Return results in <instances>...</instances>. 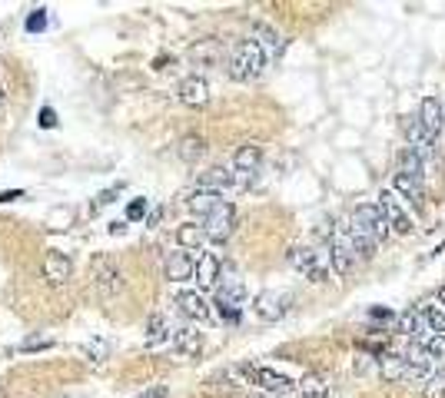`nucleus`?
Returning <instances> with one entry per match:
<instances>
[{
	"mask_svg": "<svg viewBox=\"0 0 445 398\" xmlns=\"http://www.w3.org/2000/svg\"><path fill=\"white\" fill-rule=\"evenodd\" d=\"M266 60H270V54H266L253 37H246V40H239L236 47H233V57H229V76L239 80V83L256 80V76L266 70Z\"/></svg>",
	"mask_w": 445,
	"mask_h": 398,
	"instance_id": "obj_1",
	"label": "nucleus"
},
{
	"mask_svg": "<svg viewBox=\"0 0 445 398\" xmlns=\"http://www.w3.org/2000/svg\"><path fill=\"white\" fill-rule=\"evenodd\" d=\"M90 282H93V289H97V295L103 302L117 299L120 292H123V272H120V262L100 252V256L90 262Z\"/></svg>",
	"mask_w": 445,
	"mask_h": 398,
	"instance_id": "obj_2",
	"label": "nucleus"
},
{
	"mask_svg": "<svg viewBox=\"0 0 445 398\" xmlns=\"http://www.w3.org/2000/svg\"><path fill=\"white\" fill-rule=\"evenodd\" d=\"M289 266H293L303 279L309 282H329V259H323V252H316L309 246H293L289 249Z\"/></svg>",
	"mask_w": 445,
	"mask_h": 398,
	"instance_id": "obj_3",
	"label": "nucleus"
},
{
	"mask_svg": "<svg viewBox=\"0 0 445 398\" xmlns=\"http://www.w3.org/2000/svg\"><path fill=\"white\" fill-rule=\"evenodd\" d=\"M243 302H246V286L239 279H229L219 286L216 292V312L223 322H233L236 325L243 319Z\"/></svg>",
	"mask_w": 445,
	"mask_h": 398,
	"instance_id": "obj_4",
	"label": "nucleus"
},
{
	"mask_svg": "<svg viewBox=\"0 0 445 398\" xmlns=\"http://www.w3.org/2000/svg\"><path fill=\"white\" fill-rule=\"evenodd\" d=\"M352 223H356L362 233H369L376 242H386L392 233V226L386 223V216H382V209L376 203H359L356 209H352Z\"/></svg>",
	"mask_w": 445,
	"mask_h": 398,
	"instance_id": "obj_5",
	"label": "nucleus"
},
{
	"mask_svg": "<svg viewBox=\"0 0 445 398\" xmlns=\"http://www.w3.org/2000/svg\"><path fill=\"white\" fill-rule=\"evenodd\" d=\"M376 206L382 209V216H386V223L392 226L395 236H409V233H412V219H409V213L402 209L399 196L392 193V189H382L379 199H376Z\"/></svg>",
	"mask_w": 445,
	"mask_h": 398,
	"instance_id": "obj_6",
	"label": "nucleus"
},
{
	"mask_svg": "<svg viewBox=\"0 0 445 398\" xmlns=\"http://www.w3.org/2000/svg\"><path fill=\"white\" fill-rule=\"evenodd\" d=\"M326 259H329V269L336 272L339 279H346V276H352L356 272V262L359 256L352 252V246H349L342 236H333L326 246Z\"/></svg>",
	"mask_w": 445,
	"mask_h": 398,
	"instance_id": "obj_7",
	"label": "nucleus"
},
{
	"mask_svg": "<svg viewBox=\"0 0 445 398\" xmlns=\"http://www.w3.org/2000/svg\"><path fill=\"white\" fill-rule=\"evenodd\" d=\"M402 129H405L409 150H415L425 163H432V156H435V136L422 127V119H419V117H405V119H402Z\"/></svg>",
	"mask_w": 445,
	"mask_h": 398,
	"instance_id": "obj_8",
	"label": "nucleus"
},
{
	"mask_svg": "<svg viewBox=\"0 0 445 398\" xmlns=\"http://www.w3.org/2000/svg\"><path fill=\"white\" fill-rule=\"evenodd\" d=\"M253 312H256V319H262V322H279L282 315L289 312V295L262 289L260 295L253 299Z\"/></svg>",
	"mask_w": 445,
	"mask_h": 398,
	"instance_id": "obj_9",
	"label": "nucleus"
},
{
	"mask_svg": "<svg viewBox=\"0 0 445 398\" xmlns=\"http://www.w3.org/2000/svg\"><path fill=\"white\" fill-rule=\"evenodd\" d=\"M196 189L226 196L229 189H239V176L229 170V166H213V170H207V172H200V176H196Z\"/></svg>",
	"mask_w": 445,
	"mask_h": 398,
	"instance_id": "obj_10",
	"label": "nucleus"
},
{
	"mask_svg": "<svg viewBox=\"0 0 445 398\" xmlns=\"http://www.w3.org/2000/svg\"><path fill=\"white\" fill-rule=\"evenodd\" d=\"M250 385H260L262 392H270V395H286V392H293L296 388V382L293 378H286L282 372H276V368L250 365Z\"/></svg>",
	"mask_w": 445,
	"mask_h": 398,
	"instance_id": "obj_11",
	"label": "nucleus"
},
{
	"mask_svg": "<svg viewBox=\"0 0 445 398\" xmlns=\"http://www.w3.org/2000/svg\"><path fill=\"white\" fill-rule=\"evenodd\" d=\"M70 276H74V259L67 256V252L50 249V252L44 256V279H47V286H67Z\"/></svg>",
	"mask_w": 445,
	"mask_h": 398,
	"instance_id": "obj_12",
	"label": "nucleus"
},
{
	"mask_svg": "<svg viewBox=\"0 0 445 398\" xmlns=\"http://www.w3.org/2000/svg\"><path fill=\"white\" fill-rule=\"evenodd\" d=\"M233 223H236V209H233V203H223L216 213H213L207 223H203V229H207V239H213V242H226L229 233H233Z\"/></svg>",
	"mask_w": 445,
	"mask_h": 398,
	"instance_id": "obj_13",
	"label": "nucleus"
},
{
	"mask_svg": "<svg viewBox=\"0 0 445 398\" xmlns=\"http://www.w3.org/2000/svg\"><path fill=\"white\" fill-rule=\"evenodd\" d=\"M402 358H405V365H409V375H412V382H429V378L435 375V372H432L435 358L429 356V352H425L419 342L409 345V349L402 352Z\"/></svg>",
	"mask_w": 445,
	"mask_h": 398,
	"instance_id": "obj_14",
	"label": "nucleus"
},
{
	"mask_svg": "<svg viewBox=\"0 0 445 398\" xmlns=\"http://www.w3.org/2000/svg\"><path fill=\"white\" fill-rule=\"evenodd\" d=\"M339 236H342L349 246H352V252H356L359 259H366V262H369V259H376V249H379V242H376L369 233H362V229H359L352 219H349V223H342V233H339Z\"/></svg>",
	"mask_w": 445,
	"mask_h": 398,
	"instance_id": "obj_15",
	"label": "nucleus"
},
{
	"mask_svg": "<svg viewBox=\"0 0 445 398\" xmlns=\"http://www.w3.org/2000/svg\"><path fill=\"white\" fill-rule=\"evenodd\" d=\"M196 272V259L186 252V249H180V252H170V256L163 259V276L170 282H186L193 279Z\"/></svg>",
	"mask_w": 445,
	"mask_h": 398,
	"instance_id": "obj_16",
	"label": "nucleus"
},
{
	"mask_svg": "<svg viewBox=\"0 0 445 398\" xmlns=\"http://www.w3.org/2000/svg\"><path fill=\"white\" fill-rule=\"evenodd\" d=\"M176 305H180V312L186 315V319H193V322H209V302L200 295L196 289H183L176 292Z\"/></svg>",
	"mask_w": 445,
	"mask_h": 398,
	"instance_id": "obj_17",
	"label": "nucleus"
},
{
	"mask_svg": "<svg viewBox=\"0 0 445 398\" xmlns=\"http://www.w3.org/2000/svg\"><path fill=\"white\" fill-rule=\"evenodd\" d=\"M170 345H173L176 356H186L193 358L203 352V332H196L193 325H180V329H173V339H170Z\"/></svg>",
	"mask_w": 445,
	"mask_h": 398,
	"instance_id": "obj_18",
	"label": "nucleus"
},
{
	"mask_svg": "<svg viewBox=\"0 0 445 398\" xmlns=\"http://www.w3.org/2000/svg\"><path fill=\"white\" fill-rule=\"evenodd\" d=\"M219 272H223V262H219L216 252H200L196 256V286L200 289H213L219 282Z\"/></svg>",
	"mask_w": 445,
	"mask_h": 398,
	"instance_id": "obj_19",
	"label": "nucleus"
},
{
	"mask_svg": "<svg viewBox=\"0 0 445 398\" xmlns=\"http://www.w3.org/2000/svg\"><path fill=\"white\" fill-rule=\"evenodd\" d=\"M419 119H422V127L439 140V133H442V127H445V103L439 97H422V103H419Z\"/></svg>",
	"mask_w": 445,
	"mask_h": 398,
	"instance_id": "obj_20",
	"label": "nucleus"
},
{
	"mask_svg": "<svg viewBox=\"0 0 445 398\" xmlns=\"http://www.w3.org/2000/svg\"><path fill=\"white\" fill-rule=\"evenodd\" d=\"M180 103L186 107H207L209 103V83L203 76H186L183 83H180Z\"/></svg>",
	"mask_w": 445,
	"mask_h": 398,
	"instance_id": "obj_21",
	"label": "nucleus"
},
{
	"mask_svg": "<svg viewBox=\"0 0 445 398\" xmlns=\"http://www.w3.org/2000/svg\"><path fill=\"white\" fill-rule=\"evenodd\" d=\"M392 193H402L409 203L422 206L425 203V180H415V176H409V172L395 170V176H392Z\"/></svg>",
	"mask_w": 445,
	"mask_h": 398,
	"instance_id": "obj_22",
	"label": "nucleus"
},
{
	"mask_svg": "<svg viewBox=\"0 0 445 398\" xmlns=\"http://www.w3.org/2000/svg\"><path fill=\"white\" fill-rule=\"evenodd\" d=\"M395 325H399V335H405V339H415V342H425V339L432 335L419 309H405V312L399 315V322H395Z\"/></svg>",
	"mask_w": 445,
	"mask_h": 398,
	"instance_id": "obj_23",
	"label": "nucleus"
},
{
	"mask_svg": "<svg viewBox=\"0 0 445 398\" xmlns=\"http://www.w3.org/2000/svg\"><path fill=\"white\" fill-rule=\"evenodd\" d=\"M260 163H262V146L246 143V146H239L236 156H233V170H236L239 176H253V172L260 170Z\"/></svg>",
	"mask_w": 445,
	"mask_h": 398,
	"instance_id": "obj_24",
	"label": "nucleus"
},
{
	"mask_svg": "<svg viewBox=\"0 0 445 398\" xmlns=\"http://www.w3.org/2000/svg\"><path fill=\"white\" fill-rule=\"evenodd\" d=\"M170 339H173V335H170V319L153 312L150 319H146V349H160V345H166Z\"/></svg>",
	"mask_w": 445,
	"mask_h": 398,
	"instance_id": "obj_25",
	"label": "nucleus"
},
{
	"mask_svg": "<svg viewBox=\"0 0 445 398\" xmlns=\"http://www.w3.org/2000/svg\"><path fill=\"white\" fill-rule=\"evenodd\" d=\"M253 40L260 43V47H262V50H266L270 57H279L282 47H286V43H282V37L272 30L270 23H253Z\"/></svg>",
	"mask_w": 445,
	"mask_h": 398,
	"instance_id": "obj_26",
	"label": "nucleus"
},
{
	"mask_svg": "<svg viewBox=\"0 0 445 398\" xmlns=\"http://www.w3.org/2000/svg\"><path fill=\"white\" fill-rule=\"evenodd\" d=\"M379 372H382V378H392V382H412V375H409V365H405V358H402V356H392V352L379 356Z\"/></svg>",
	"mask_w": 445,
	"mask_h": 398,
	"instance_id": "obj_27",
	"label": "nucleus"
},
{
	"mask_svg": "<svg viewBox=\"0 0 445 398\" xmlns=\"http://www.w3.org/2000/svg\"><path fill=\"white\" fill-rule=\"evenodd\" d=\"M219 57H223L219 40H203V43H196L193 50H190V60H193L196 66H216Z\"/></svg>",
	"mask_w": 445,
	"mask_h": 398,
	"instance_id": "obj_28",
	"label": "nucleus"
},
{
	"mask_svg": "<svg viewBox=\"0 0 445 398\" xmlns=\"http://www.w3.org/2000/svg\"><path fill=\"white\" fill-rule=\"evenodd\" d=\"M223 203H226V199L219 193H203V189H196V193L190 196V209H193L196 216H203V219H209Z\"/></svg>",
	"mask_w": 445,
	"mask_h": 398,
	"instance_id": "obj_29",
	"label": "nucleus"
},
{
	"mask_svg": "<svg viewBox=\"0 0 445 398\" xmlns=\"http://www.w3.org/2000/svg\"><path fill=\"white\" fill-rule=\"evenodd\" d=\"M296 388H299L303 398H326L329 395V378L319 375V372H309V375H303L296 382Z\"/></svg>",
	"mask_w": 445,
	"mask_h": 398,
	"instance_id": "obj_30",
	"label": "nucleus"
},
{
	"mask_svg": "<svg viewBox=\"0 0 445 398\" xmlns=\"http://www.w3.org/2000/svg\"><path fill=\"white\" fill-rule=\"evenodd\" d=\"M176 242H180V249H203V242H207V229L196 226V223H183V226L176 229Z\"/></svg>",
	"mask_w": 445,
	"mask_h": 398,
	"instance_id": "obj_31",
	"label": "nucleus"
},
{
	"mask_svg": "<svg viewBox=\"0 0 445 398\" xmlns=\"http://www.w3.org/2000/svg\"><path fill=\"white\" fill-rule=\"evenodd\" d=\"M395 163H399V172H409L415 180H425V166H429V163H425L415 150H402L399 156H395Z\"/></svg>",
	"mask_w": 445,
	"mask_h": 398,
	"instance_id": "obj_32",
	"label": "nucleus"
},
{
	"mask_svg": "<svg viewBox=\"0 0 445 398\" xmlns=\"http://www.w3.org/2000/svg\"><path fill=\"white\" fill-rule=\"evenodd\" d=\"M176 153H180V160L183 163H196V160H203V153H207V140L203 136H183L180 140V146H176Z\"/></svg>",
	"mask_w": 445,
	"mask_h": 398,
	"instance_id": "obj_33",
	"label": "nucleus"
},
{
	"mask_svg": "<svg viewBox=\"0 0 445 398\" xmlns=\"http://www.w3.org/2000/svg\"><path fill=\"white\" fill-rule=\"evenodd\" d=\"M419 312H422L429 332H432V335H445V309H442V305H435V302H422V305H419Z\"/></svg>",
	"mask_w": 445,
	"mask_h": 398,
	"instance_id": "obj_34",
	"label": "nucleus"
},
{
	"mask_svg": "<svg viewBox=\"0 0 445 398\" xmlns=\"http://www.w3.org/2000/svg\"><path fill=\"white\" fill-rule=\"evenodd\" d=\"M83 356H87V362H93V365H100V362H107V356H110V342L107 339H90L87 345H83Z\"/></svg>",
	"mask_w": 445,
	"mask_h": 398,
	"instance_id": "obj_35",
	"label": "nucleus"
},
{
	"mask_svg": "<svg viewBox=\"0 0 445 398\" xmlns=\"http://www.w3.org/2000/svg\"><path fill=\"white\" fill-rule=\"evenodd\" d=\"M146 213H150V199H146V196H137V199H130V203H127V223L146 219Z\"/></svg>",
	"mask_w": 445,
	"mask_h": 398,
	"instance_id": "obj_36",
	"label": "nucleus"
},
{
	"mask_svg": "<svg viewBox=\"0 0 445 398\" xmlns=\"http://www.w3.org/2000/svg\"><path fill=\"white\" fill-rule=\"evenodd\" d=\"M422 398H445V372H435L422 385Z\"/></svg>",
	"mask_w": 445,
	"mask_h": 398,
	"instance_id": "obj_37",
	"label": "nucleus"
},
{
	"mask_svg": "<svg viewBox=\"0 0 445 398\" xmlns=\"http://www.w3.org/2000/svg\"><path fill=\"white\" fill-rule=\"evenodd\" d=\"M123 193V183H117V186H110V189H103V193H97V199L90 203V213H97V209H103V206H110L117 196Z\"/></svg>",
	"mask_w": 445,
	"mask_h": 398,
	"instance_id": "obj_38",
	"label": "nucleus"
},
{
	"mask_svg": "<svg viewBox=\"0 0 445 398\" xmlns=\"http://www.w3.org/2000/svg\"><path fill=\"white\" fill-rule=\"evenodd\" d=\"M27 33H44L47 30V7H37V11H30V17H27Z\"/></svg>",
	"mask_w": 445,
	"mask_h": 398,
	"instance_id": "obj_39",
	"label": "nucleus"
},
{
	"mask_svg": "<svg viewBox=\"0 0 445 398\" xmlns=\"http://www.w3.org/2000/svg\"><path fill=\"white\" fill-rule=\"evenodd\" d=\"M432 358H445V335H429L425 342H419Z\"/></svg>",
	"mask_w": 445,
	"mask_h": 398,
	"instance_id": "obj_40",
	"label": "nucleus"
},
{
	"mask_svg": "<svg viewBox=\"0 0 445 398\" xmlns=\"http://www.w3.org/2000/svg\"><path fill=\"white\" fill-rule=\"evenodd\" d=\"M44 349H54V339H27V342H21V352H44Z\"/></svg>",
	"mask_w": 445,
	"mask_h": 398,
	"instance_id": "obj_41",
	"label": "nucleus"
},
{
	"mask_svg": "<svg viewBox=\"0 0 445 398\" xmlns=\"http://www.w3.org/2000/svg\"><path fill=\"white\" fill-rule=\"evenodd\" d=\"M40 127H44V129H54V127H57L54 107H44V110H40Z\"/></svg>",
	"mask_w": 445,
	"mask_h": 398,
	"instance_id": "obj_42",
	"label": "nucleus"
},
{
	"mask_svg": "<svg viewBox=\"0 0 445 398\" xmlns=\"http://www.w3.org/2000/svg\"><path fill=\"white\" fill-rule=\"evenodd\" d=\"M137 398H170V388H166V385H153V388H146V392L137 395Z\"/></svg>",
	"mask_w": 445,
	"mask_h": 398,
	"instance_id": "obj_43",
	"label": "nucleus"
},
{
	"mask_svg": "<svg viewBox=\"0 0 445 398\" xmlns=\"http://www.w3.org/2000/svg\"><path fill=\"white\" fill-rule=\"evenodd\" d=\"M160 219H163V206H153L150 213H146V219H143V223H146V226H160Z\"/></svg>",
	"mask_w": 445,
	"mask_h": 398,
	"instance_id": "obj_44",
	"label": "nucleus"
},
{
	"mask_svg": "<svg viewBox=\"0 0 445 398\" xmlns=\"http://www.w3.org/2000/svg\"><path fill=\"white\" fill-rule=\"evenodd\" d=\"M110 233H113V236H120V233H127V219H113V223H110Z\"/></svg>",
	"mask_w": 445,
	"mask_h": 398,
	"instance_id": "obj_45",
	"label": "nucleus"
},
{
	"mask_svg": "<svg viewBox=\"0 0 445 398\" xmlns=\"http://www.w3.org/2000/svg\"><path fill=\"white\" fill-rule=\"evenodd\" d=\"M23 189H11V193H0V203H11V199H21Z\"/></svg>",
	"mask_w": 445,
	"mask_h": 398,
	"instance_id": "obj_46",
	"label": "nucleus"
},
{
	"mask_svg": "<svg viewBox=\"0 0 445 398\" xmlns=\"http://www.w3.org/2000/svg\"><path fill=\"white\" fill-rule=\"evenodd\" d=\"M372 319H392V312H389V309H372Z\"/></svg>",
	"mask_w": 445,
	"mask_h": 398,
	"instance_id": "obj_47",
	"label": "nucleus"
},
{
	"mask_svg": "<svg viewBox=\"0 0 445 398\" xmlns=\"http://www.w3.org/2000/svg\"><path fill=\"white\" fill-rule=\"evenodd\" d=\"M435 299H439V305H442V309H445V286H442V289H439V292H435Z\"/></svg>",
	"mask_w": 445,
	"mask_h": 398,
	"instance_id": "obj_48",
	"label": "nucleus"
},
{
	"mask_svg": "<svg viewBox=\"0 0 445 398\" xmlns=\"http://www.w3.org/2000/svg\"><path fill=\"white\" fill-rule=\"evenodd\" d=\"M4 100H7V97H4V86H0V107H4Z\"/></svg>",
	"mask_w": 445,
	"mask_h": 398,
	"instance_id": "obj_49",
	"label": "nucleus"
}]
</instances>
